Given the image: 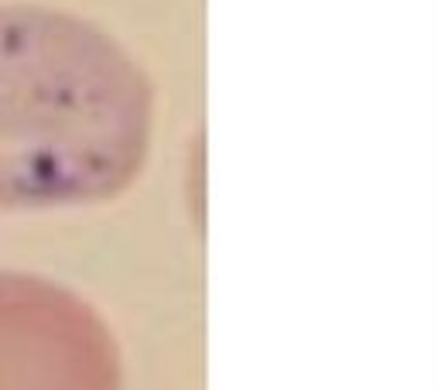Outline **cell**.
I'll return each instance as SVG.
<instances>
[{"mask_svg":"<svg viewBox=\"0 0 438 390\" xmlns=\"http://www.w3.org/2000/svg\"><path fill=\"white\" fill-rule=\"evenodd\" d=\"M114 329L82 295L0 271V390H120Z\"/></svg>","mask_w":438,"mask_h":390,"instance_id":"cell-2","label":"cell"},{"mask_svg":"<svg viewBox=\"0 0 438 390\" xmlns=\"http://www.w3.org/2000/svg\"><path fill=\"white\" fill-rule=\"evenodd\" d=\"M155 89L103 28L0 3V209L93 205L127 192L151 151Z\"/></svg>","mask_w":438,"mask_h":390,"instance_id":"cell-1","label":"cell"}]
</instances>
